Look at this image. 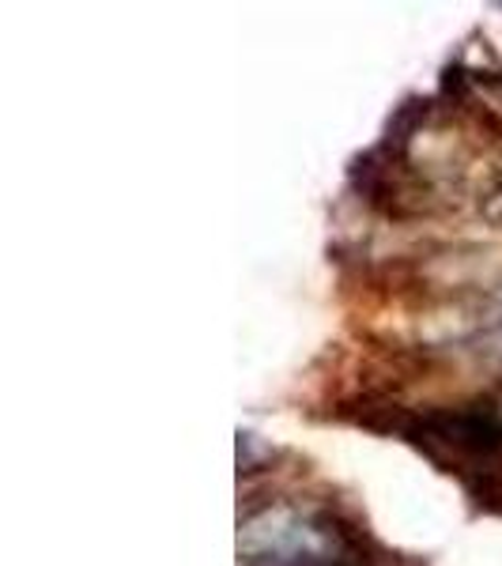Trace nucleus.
<instances>
[{
	"label": "nucleus",
	"mask_w": 502,
	"mask_h": 566,
	"mask_svg": "<svg viewBox=\"0 0 502 566\" xmlns=\"http://www.w3.org/2000/svg\"><path fill=\"white\" fill-rule=\"evenodd\" d=\"M239 552L264 566H363L359 547L328 514L264 510L239 533Z\"/></svg>",
	"instance_id": "1"
}]
</instances>
